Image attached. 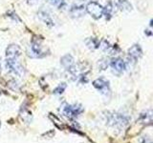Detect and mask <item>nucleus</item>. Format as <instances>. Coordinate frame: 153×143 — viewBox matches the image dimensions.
Wrapping results in <instances>:
<instances>
[{"instance_id": "1", "label": "nucleus", "mask_w": 153, "mask_h": 143, "mask_svg": "<svg viewBox=\"0 0 153 143\" xmlns=\"http://www.w3.org/2000/svg\"><path fill=\"white\" fill-rule=\"evenodd\" d=\"M6 68L12 74L21 77L25 74V69L19 63L17 58H6Z\"/></svg>"}, {"instance_id": "2", "label": "nucleus", "mask_w": 153, "mask_h": 143, "mask_svg": "<svg viewBox=\"0 0 153 143\" xmlns=\"http://www.w3.org/2000/svg\"><path fill=\"white\" fill-rule=\"evenodd\" d=\"M83 112V108L80 104H65L62 108V114L68 118H74L79 116Z\"/></svg>"}, {"instance_id": "3", "label": "nucleus", "mask_w": 153, "mask_h": 143, "mask_svg": "<svg viewBox=\"0 0 153 143\" xmlns=\"http://www.w3.org/2000/svg\"><path fill=\"white\" fill-rule=\"evenodd\" d=\"M86 13H88L95 19H100L103 15V7L98 2L91 1L85 7Z\"/></svg>"}, {"instance_id": "4", "label": "nucleus", "mask_w": 153, "mask_h": 143, "mask_svg": "<svg viewBox=\"0 0 153 143\" xmlns=\"http://www.w3.org/2000/svg\"><path fill=\"white\" fill-rule=\"evenodd\" d=\"M93 86L98 89L100 94H103L104 97H109L110 95V87H109V81L104 78H98L93 81Z\"/></svg>"}, {"instance_id": "5", "label": "nucleus", "mask_w": 153, "mask_h": 143, "mask_svg": "<svg viewBox=\"0 0 153 143\" xmlns=\"http://www.w3.org/2000/svg\"><path fill=\"white\" fill-rule=\"evenodd\" d=\"M110 66H111V68H112L113 74H117V75H120L121 74H123L124 70L126 69V63L122 58H120V57L113 58L111 61H110Z\"/></svg>"}, {"instance_id": "6", "label": "nucleus", "mask_w": 153, "mask_h": 143, "mask_svg": "<svg viewBox=\"0 0 153 143\" xmlns=\"http://www.w3.org/2000/svg\"><path fill=\"white\" fill-rule=\"evenodd\" d=\"M28 55H29V56L33 57V58H40V57H43L46 55V54H44V52L42 50L40 43L38 41H35V40L32 42Z\"/></svg>"}, {"instance_id": "7", "label": "nucleus", "mask_w": 153, "mask_h": 143, "mask_svg": "<svg viewBox=\"0 0 153 143\" xmlns=\"http://www.w3.org/2000/svg\"><path fill=\"white\" fill-rule=\"evenodd\" d=\"M129 120V117L123 116V114H112L109 118V122L113 126H124L126 124H127Z\"/></svg>"}, {"instance_id": "8", "label": "nucleus", "mask_w": 153, "mask_h": 143, "mask_svg": "<svg viewBox=\"0 0 153 143\" xmlns=\"http://www.w3.org/2000/svg\"><path fill=\"white\" fill-rule=\"evenodd\" d=\"M99 47L102 49L103 52H108L109 55H115L120 51V49L118 48L117 45H111L110 42L106 39H103L102 40V42L100 43Z\"/></svg>"}, {"instance_id": "9", "label": "nucleus", "mask_w": 153, "mask_h": 143, "mask_svg": "<svg viewBox=\"0 0 153 143\" xmlns=\"http://www.w3.org/2000/svg\"><path fill=\"white\" fill-rule=\"evenodd\" d=\"M21 55V50L18 45L11 44L6 49V58H18Z\"/></svg>"}, {"instance_id": "10", "label": "nucleus", "mask_w": 153, "mask_h": 143, "mask_svg": "<svg viewBox=\"0 0 153 143\" xmlns=\"http://www.w3.org/2000/svg\"><path fill=\"white\" fill-rule=\"evenodd\" d=\"M70 14L72 17L74 18H79V17H82L85 13H86V10L85 7L83 5H73L70 9Z\"/></svg>"}, {"instance_id": "11", "label": "nucleus", "mask_w": 153, "mask_h": 143, "mask_svg": "<svg viewBox=\"0 0 153 143\" xmlns=\"http://www.w3.org/2000/svg\"><path fill=\"white\" fill-rule=\"evenodd\" d=\"M128 55L130 56V58L133 60H137L143 55L142 48L139 44H134L128 49Z\"/></svg>"}, {"instance_id": "12", "label": "nucleus", "mask_w": 153, "mask_h": 143, "mask_svg": "<svg viewBox=\"0 0 153 143\" xmlns=\"http://www.w3.org/2000/svg\"><path fill=\"white\" fill-rule=\"evenodd\" d=\"M117 5L114 4L112 1H109L106 4L105 8H103V14L106 17V19H110L114 15V13L117 12Z\"/></svg>"}, {"instance_id": "13", "label": "nucleus", "mask_w": 153, "mask_h": 143, "mask_svg": "<svg viewBox=\"0 0 153 143\" xmlns=\"http://www.w3.org/2000/svg\"><path fill=\"white\" fill-rule=\"evenodd\" d=\"M38 17L40 18V20L44 22L46 25L48 26H54L55 23H54V20H53V18L51 16V14L48 13L47 11H43V10H41V11H39V13H38Z\"/></svg>"}, {"instance_id": "14", "label": "nucleus", "mask_w": 153, "mask_h": 143, "mask_svg": "<svg viewBox=\"0 0 153 143\" xmlns=\"http://www.w3.org/2000/svg\"><path fill=\"white\" fill-rule=\"evenodd\" d=\"M60 64L64 67L66 70H69L74 65V58L71 55H65L61 57Z\"/></svg>"}, {"instance_id": "15", "label": "nucleus", "mask_w": 153, "mask_h": 143, "mask_svg": "<svg viewBox=\"0 0 153 143\" xmlns=\"http://www.w3.org/2000/svg\"><path fill=\"white\" fill-rule=\"evenodd\" d=\"M116 5L120 10H122L123 12H130L132 10V6L128 2V0H118Z\"/></svg>"}, {"instance_id": "16", "label": "nucleus", "mask_w": 153, "mask_h": 143, "mask_svg": "<svg viewBox=\"0 0 153 143\" xmlns=\"http://www.w3.org/2000/svg\"><path fill=\"white\" fill-rule=\"evenodd\" d=\"M85 44L90 50H96L99 48L100 42L98 41V39H96L94 37H89L85 40Z\"/></svg>"}, {"instance_id": "17", "label": "nucleus", "mask_w": 153, "mask_h": 143, "mask_svg": "<svg viewBox=\"0 0 153 143\" xmlns=\"http://www.w3.org/2000/svg\"><path fill=\"white\" fill-rule=\"evenodd\" d=\"M140 120L143 123H148V124L151 123V121H152V113H151L150 110H149V111L146 112V113L141 114Z\"/></svg>"}, {"instance_id": "18", "label": "nucleus", "mask_w": 153, "mask_h": 143, "mask_svg": "<svg viewBox=\"0 0 153 143\" xmlns=\"http://www.w3.org/2000/svg\"><path fill=\"white\" fill-rule=\"evenodd\" d=\"M47 2L57 9H64L66 7V0H47Z\"/></svg>"}, {"instance_id": "19", "label": "nucleus", "mask_w": 153, "mask_h": 143, "mask_svg": "<svg viewBox=\"0 0 153 143\" xmlns=\"http://www.w3.org/2000/svg\"><path fill=\"white\" fill-rule=\"evenodd\" d=\"M20 116H21V118L23 119V120L26 121L27 123H30L31 120H32V114H31V112H29L27 109L21 110Z\"/></svg>"}, {"instance_id": "20", "label": "nucleus", "mask_w": 153, "mask_h": 143, "mask_svg": "<svg viewBox=\"0 0 153 143\" xmlns=\"http://www.w3.org/2000/svg\"><path fill=\"white\" fill-rule=\"evenodd\" d=\"M108 65H109V62H108V59L107 58H102L100 60H99V62H98L99 70H100V71L106 70Z\"/></svg>"}, {"instance_id": "21", "label": "nucleus", "mask_w": 153, "mask_h": 143, "mask_svg": "<svg viewBox=\"0 0 153 143\" xmlns=\"http://www.w3.org/2000/svg\"><path fill=\"white\" fill-rule=\"evenodd\" d=\"M66 87H67L66 83H60V84L54 90V92H53V93H54L55 94H63V92L65 91Z\"/></svg>"}, {"instance_id": "22", "label": "nucleus", "mask_w": 153, "mask_h": 143, "mask_svg": "<svg viewBox=\"0 0 153 143\" xmlns=\"http://www.w3.org/2000/svg\"><path fill=\"white\" fill-rule=\"evenodd\" d=\"M140 143H152V142H151V140L149 139V138H147V137H143V140H142Z\"/></svg>"}, {"instance_id": "23", "label": "nucleus", "mask_w": 153, "mask_h": 143, "mask_svg": "<svg viewBox=\"0 0 153 143\" xmlns=\"http://www.w3.org/2000/svg\"><path fill=\"white\" fill-rule=\"evenodd\" d=\"M145 33H146L147 35H152V32H151L149 30H146V31H145Z\"/></svg>"}, {"instance_id": "24", "label": "nucleus", "mask_w": 153, "mask_h": 143, "mask_svg": "<svg viewBox=\"0 0 153 143\" xmlns=\"http://www.w3.org/2000/svg\"><path fill=\"white\" fill-rule=\"evenodd\" d=\"M28 2L30 4H35V3L37 2V0H28Z\"/></svg>"}, {"instance_id": "25", "label": "nucleus", "mask_w": 153, "mask_h": 143, "mask_svg": "<svg viewBox=\"0 0 153 143\" xmlns=\"http://www.w3.org/2000/svg\"><path fill=\"white\" fill-rule=\"evenodd\" d=\"M0 73H1V65H0Z\"/></svg>"}, {"instance_id": "26", "label": "nucleus", "mask_w": 153, "mask_h": 143, "mask_svg": "<svg viewBox=\"0 0 153 143\" xmlns=\"http://www.w3.org/2000/svg\"><path fill=\"white\" fill-rule=\"evenodd\" d=\"M81 1H87V0H81Z\"/></svg>"}, {"instance_id": "27", "label": "nucleus", "mask_w": 153, "mask_h": 143, "mask_svg": "<svg viewBox=\"0 0 153 143\" xmlns=\"http://www.w3.org/2000/svg\"><path fill=\"white\" fill-rule=\"evenodd\" d=\"M0 127H1V122H0Z\"/></svg>"}]
</instances>
